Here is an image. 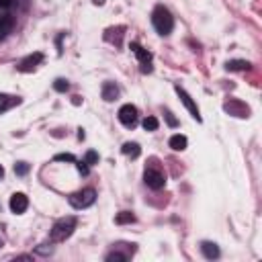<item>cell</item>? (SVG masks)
<instances>
[{"instance_id": "6da1fadb", "label": "cell", "mask_w": 262, "mask_h": 262, "mask_svg": "<svg viewBox=\"0 0 262 262\" xmlns=\"http://www.w3.org/2000/svg\"><path fill=\"white\" fill-rule=\"evenodd\" d=\"M76 225H78V219H76L74 215H68V217L57 219V221L53 223V227H51V233H49L51 242H53V244L66 242V239H68V237L74 233Z\"/></svg>"}, {"instance_id": "7a4b0ae2", "label": "cell", "mask_w": 262, "mask_h": 262, "mask_svg": "<svg viewBox=\"0 0 262 262\" xmlns=\"http://www.w3.org/2000/svg\"><path fill=\"white\" fill-rule=\"evenodd\" d=\"M151 25L160 35H170L174 29V16L170 14V10L166 6H156L151 12Z\"/></svg>"}, {"instance_id": "3957f363", "label": "cell", "mask_w": 262, "mask_h": 262, "mask_svg": "<svg viewBox=\"0 0 262 262\" xmlns=\"http://www.w3.org/2000/svg\"><path fill=\"white\" fill-rule=\"evenodd\" d=\"M68 201H70V205H72L74 209H86V207L94 205V201H96V190H94V188H82V190L70 194Z\"/></svg>"}, {"instance_id": "277c9868", "label": "cell", "mask_w": 262, "mask_h": 262, "mask_svg": "<svg viewBox=\"0 0 262 262\" xmlns=\"http://www.w3.org/2000/svg\"><path fill=\"white\" fill-rule=\"evenodd\" d=\"M143 180H145V184H147L149 188H154V190H160V188H164V184H166V176H164L162 170H158V168H145Z\"/></svg>"}, {"instance_id": "5b68a950", "label": "cell", "mask_w": 262, "mask_h": 262, "mask_svg": "<svg viewBox=\"0 0 262 262\" xmlns=\"http://www.w3.org/2000/svg\"><path fill=\"white\" fill-rule=\"evenodd\" d=\"M131 51L137 55V59H139V63H141V72H143V74H149V72H151V53L145 51L139 43H131Z\"/></svg>"}, {"instance_id": "8992f818", "label": "cell", "mask_w": 262, "mask_h": 262, "mask_svg": "<svg viewBox=\"0 0 262 262\" xmlns=\"http://www.w3.org/2000/svg\"><path fill=\"white\" fill-rule=\"evenodd\" d=\"M119 121L125 127H135V123H137V108L133 104H123L119 108Z\"/></svg>"}, {"instance_id": "52a82bcc", "label": "cell", "mask_w": 262, "mask_h": 262, "mask_svg": "<svg viewBox=\"0 0 262 262\" xmlns=\"http://www.w3.org/2000/svg\"><path fill=\"white\" fill-rule=\"evenodd\" d=\"M10 211L12 213H16V215H20V213H25L27 211V207H29V199H27V194H23V192H14L12 196H10Z\"/></svg>"}, {"instance_id": "ba28073f", "label": "cell", "mask_w": 262, "mask_h": 262, "mask_svg": "<svg viewBox=\"0 0 262 262\" xmlns=\"http://www.w3.org/2000/svg\"><path fill=\"white\" fill-rule=\"evenodd\" d=\"M176 92H178V96H180V100H182V104L188 108V113L196 119V121H201V115H199V108H196V104L192 102V98H190V94L186 92V90H182L180 86H176Z\"/></svg>"}, {"instance_id": "9c48e42d", "label": "cell", "mask_w": 262, "mask_h": 262, "mask_svg": "<svg viewBox=\"0 0 262 262\" xmlns=\"http://www.w3.org/2000/svg\"><path fill=\"white\" fill-rule=\"evenodd\" d=\"M43 61V53H39V51H35L33 55H29V57H25L20 63H18V70L20 72H33L39 63Z\"/></svg>"}, {"instance_id": "30bf717a", "label": "cell", "mask_w": 262, "mask_h": 262, "mask_svg": "<svg viewBox=\"0 0 262 262\" xmlns=\"http://www.w3.org/2000/svg\"><path fill=\"white\" fill-rule=\"evenodd\" d=\"M117 96H119L117 84H115V82H104V84H102V98H104L106 102H113Z\"/></svg>"}, {"instance_id": "8fae6325", "label": "cell", "mask_w": 262, "mask_h": 262, "mask_svg": "<svg viewBox=\"0 0 262 262\" xmlns=\"http://www.w3.org/2000/svg\"><path fill=\"white\" fill-rule=\"evenodd\" d=\"M201 252H203V256L209 258V260H213V258L219 256V248H217V244H213V242H203V244H201Z\"/></svg>"}, {"instance_id": "7c38bea8", "label": "cell", "mask_w": 262, "mask_h": 262, "mask_svg": "<svg viewBox=\"0 0 262 262\" xmlns=\"http://www.w3.org/2000/svg\"><path fill=\"white\" fill-rule=\"evenodd\" d=\"M186 145H188V139H186L184 135L176 133V135L170 137V147H172L174 151H182V149H186Z\"/></svg>"}, {"instance_id": "4fadbf2b", "label": "cell", "mask_w": 262, "mask_h": 262, "mask_svg": "<svg viewBox=\"0 0 262 262\" xmlns=\"http://www.w3.org/2000/svg\"><path fill=\"white\" fill-rule=\"evenodd\" d=\"M121 151H123L125 156H129V158H137V156L141 154V147H139V143H135V141H125L123 147H121Z\"/></svg>"}, {"instance_id": "5bb4252c", "label": "cell", "mask_w": 262, "mask_h": 262, "mask_svg": "<svg viewBox=\"0 0 262 262\" xmlns=\"http://www.w3.org/2000/svg\"><path fill=\"white\" fill-rule=\"evenodd\" d=\"M14 104H18V98L8 96V94H0V113L8 111V108H10V106H14Z\"/></svg>"}, {"instance_id": "9a60e30c", "label": "cell", "mask_w": 262, "mask_h": 262, "mask_svg": "<svg viewBox=\"0 0 262 262\" xmlns=\"http://www.w3.org/2000/svg\"><path fill=\"white\" fill-rule=\"evenodd\" d=\"M115 221H117L119 225H125V223H133V221H135V215H133L131 211H121V213L115 217Z\"/></svg>"}, {"instance_id": "2e32d148", "label": "cell", "mask_w": 262, "mask_h": 262, "mask_svg": "<svg viewBox=\"0 0 262 262\" xmlns=\"http://www.w3.org/2000/svg\"><path fill=\"white\" fill-rule=\"evenodd\" d=\"M225 68L227 70H248L250 68V61H244V59H233V61H227L225 63Z\"/></svg>"}, {"instance_id": "e0dca14e", "label": "cell", "mask_w": 262, "mask_h": 262, "mask_svg": "<svg viewBox=\"0 0 262 262\" xmlns=\"http://www.w3.org/2000/svg\"><path fill=\"white\" fill-rule=\"evenodd\" d=\"M10 29H12V20H10V16L2 18V20H0V39H4V37L10 33Z\"/></svg>"}, {"instance_id": "ac0fdd59", "label": "cell", "mask_w": 262, "mask_h": 262, "mask_svg": "<svg viewBox=\"0 0 262 262\" xmlns=\"http://www.w3.org/2000/svg\"><path fill=\"white\" fill-rule=\"evenodd\" d=\"M158 125H160V123H158L156 117H145V119H143V129H145V131H156Z\"/></svg>"}, {"instance_id": "d6986e66", "label": "cell", "mask_w": 262, "mask_h": 262, "mask_svg": "<svg viewBox=\"0 0 262 262\" xmlns=\"http://www.w3.org/2000/svg\"><path fill=\"white\" fill-rule=\"evenodd\" d=\"M84 162H86V164H90V166H92V164H96V162H98V154H96V151H92V149H90V151H86Z\"/></svg>"}, {"instance_id": "ffe728a7", "label": "cell", "mask_w": 262, "mask_h": 262, "mask_svg": "<svg viewBox=\"0 0 262 262\" xmlns=\"http://www.w3.org/2000/svg\"><path fill=\"white\" fill-rule=\"evenodd\" d=\"M14 172H16V174H20V176H23V174H27V172H29V164H25V162L14 164Z\"/></svg>"}, {"instance_id": "44dd1931", "label": "cell", "mask_w": 262, "mask_h": 262, "mask_svg": "<svg viewBox=\"0 0 262 262\" xmlns=\"http://www.w3.org/2000/svg\"><path fill=\"white\" fill-rule=\"evenodd\" d=\"M106 260H108V262H113V260H115V262H123V260H127V256H125V254H119V252H113V254L106 256Z\"/></svg>"}, {"instance_id": "7402d4cb", "label": "cell", "mask_w": 262, "mask_h": 262, "mask_svg": "<svg viewBox=\"0 0 262 262\" xmlns=\"http://www.w3.org/2000/svg\"><path fill=\"white\" fill-rule=\"evenodd\" d=\"M53 88H55L57 92H66V90H68V82L59 78V80H55V84H53Z\"/></svg>"}, {"instance_id": "603a6c76", "label": "cell", "mask_w": 262, "mask_h": 262, "mask_svg": "<svg viewBox=\"0 0 262 262\" xmlns=\"http://www.w3.org/2000/svg\"><path fill=\"white\" fill-rule=\"evenodd\" d=\"M164 115H166V119H168V125H170V127H176V125H178V121L174 119V115H172V113H170L168 108L164 111Z\"/></svg>"}, {"instance_id": "cb8c5ba5", "label": "cell", "mask_w": 262, "mask_h": 262, "mask_svg": "<svg viewBox=\"0 0 262 262\" xmlns=\"http://www.w3.org/2000/svg\"><path fill=\"white\" fill-rule=\"evenodd\" d=\"M55 160L59 162V160H66V162H76V158L72 156V154H59V156H55Z\"/></svg>"}, {"instance_id": "d4e9b609", "label": "cell", "mask_w": 262, "mask_h": 262, "mask_svg": "<svg viewBox=\"0 0 262 262\" xmlns=\"http://www.w3.org/2000/svg\"><path fill=\"white\" fill-rule=\"evenodd\" d=\"M35 252H37V254H41V256H47V254H51V252H53V248H51V246H49V248H43V246H39Z\"/></svg>"}, {"instance_id": "484cf974", "label": "cell", "mask_w": 262, "mask_h": 262, "mask_svg": "<svg viewBox=\"0 0 262 262\" xmlns=\"http://www.w3.org/2000/svg\"><path fill=\"white\" fill-rule=\"evenodd\" d=\"M76 164H78V170H80L82 174H88V166H86V162H78V160H76Z\"/></svg>"}, {"instance_id": "4316f807", "label": "cell", "mask_w": 262, "mask_h": 262, "mask_svg": "<svg viewBox=\"0 0 262 262\" xmlns=\"http://www.w3.org/2000/svg\"><path fill=\"white\" fill-rule=\"evenodd\" d=\"M6 16H8V8L0 4V20H2V18H6Z\"/></svg>"}, {"instance_id": "83f0119b", "label": "cell", "mask_w": 262, "mask_h": 262, "mask_svg": "<svg viewBox=\"0 0 262 262\" xmlns=\"http://www.w3.org/2000/svg\"><path fill=\"white\" fill-rule=\"evenodd\" d=\"M14 2H16V0H0V4H2V6H6V8H10Z\"/></svg>"}, {"instance_id": "f1b7e54d", "label": "cell", "mask_w": 262, "mask_h": 262, "mask_svg": "<svg viewBox=\"0 0 262 262\" xmlns=\"http://www.w3.org/2000/svg\"><path fill=\"white\" fill-rule=\"evenodd\" d=\"M102 2H104V0H94V4H102Z\"/></svg>"}, {"instance_id": "f546056e", "label": "cell", "mask_w": 262, "mask_h": 262, "mask_svg": "<svg viewBox=\"0 0 262 262\" xmlns=\"http://www.w3.org/2000/svg\"><path fill=\"white\" fill-rule=\"evenodd\" d=\"M2 174H4V168H2V166H0V178H2Z\"/></svg>"}]
</instances>
